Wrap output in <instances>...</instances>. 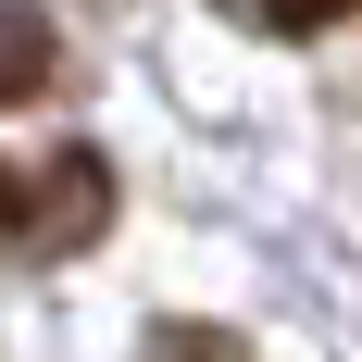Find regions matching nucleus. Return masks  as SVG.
<instances>
[{
  "label": "nucleus",
  "instance_id": "f03ea898",
  "mask_svg": "<svg viewBox=\"0 0 362 362\" xmlns=\"http://www.w3.org/2000/svg\"><path fill=\"white\" fill-rule=\"evenodd\" d=\"M50 88V13L37 0H0V112H25Z\"/></svg>",
  "mask_w": 362,
  "mask_h": 362
},
{
  "label": "nucleus",
  "instance_id": "7ed1b4c3",
  "mask_svg": "<svg viewBox=\"0 0 362 362\" xmlns=\"http://www.w3.org/2000/svg\"><path fill=\"white\" fill-rule=\"evenodd\" d=\"M238 25H262V37H325V25H350L362 0H225Z\"/></svg>",
  "mask_w": 362,
  "mask_h": 362
},
{
  "label": "nucleus",
  "instance_id": "f257e3e1",
  "mask_svg": "<svg viewBox=\"0 0 362 362\" xmlns=\"http://www.w3.org/2000/svg\"><path fill=\"white\" fill-rule=\"evenodd\" d=\"M112 225V175L100 150H37V163H0V238L13 250H75Z\"/></svg>",
  "mask_w": 362,
  "mask_h": 362
}]
</instances>
